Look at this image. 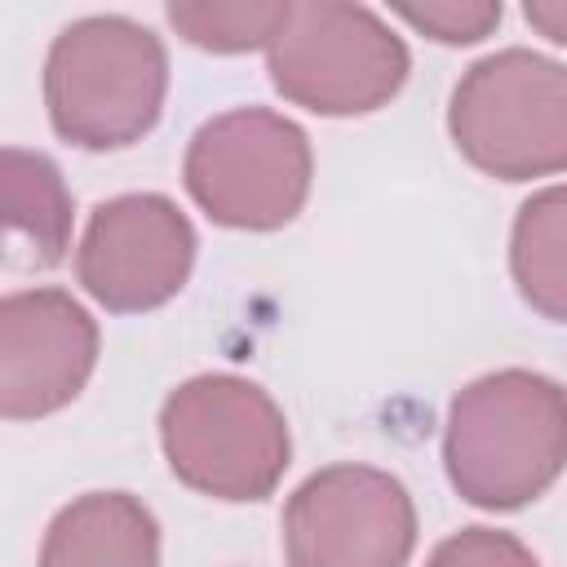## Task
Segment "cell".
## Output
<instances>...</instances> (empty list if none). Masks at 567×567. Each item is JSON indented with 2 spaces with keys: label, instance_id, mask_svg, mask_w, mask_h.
Here are the masks:
<instances>
[{
  "label": "cell",
  "instance_id": "obj_4",
  "mask_svg": "<svg viewBox=\"0 0 567 567\" xmlns=\"http://www.w3.org/2000/svg\"><path fill=\"white\" fill-rule=\"evenodd\" d=\"M186 186L221 226L270 230L297 217L310 186L306 133L270 111L204 124L186 155Z\"/></svg>",
  "mask_w": 567,
  "mask_h": 567
},
{
  "label": "cell",
  "instance_id": "obj_8",
  "mask_svg": "<svg viewBox=\"0 0 567 567\" xmlns=\"http://www.w3.org/2000/svg\"><path fill=\"white\" fill-rule=\"evenodd\" d=\"M195 261V230L164 195L102 204L80 244V284L120 315L164 306Z\"/></svg>",
  "mask_w": 567,
  "mask_h": 567
},
{
  "label": "cell",
  "instance_id": "obj_6",
  "mask_svg": "<svg viewBox=\"0 0 567 567\" xmlns=\"http://www.w3.org/2000/svg\"><path fill=\"white\" fill-rule=\"evenodd\" d=\"M416 514L399 478L368 465H332L306 478L284 514L288 567H403Z\"/></svg>",
  "mask_w": 567,
  "mask_h": 567
},
{
  "label": "cell",
  "instance_id": "obj_12",
  "mask_svg": "<svg viewBox=\"0 0 567 567\" xmlns=\"http://www.w3.org/2000/svg\"><path fill=\"white\" fill-rule=\"evenodd\" d=\"M514 275L532 306L549 319H563V195L545 190L540 199L523 204L514 230Z\"/></svg>",
  "mask_w": 567,
  "mask_h": 567
},
{
  "label": "cell",
  "instance_id": "obj_7",
  "mask_svg": "<svg viewBox=\"0 0 567 567\" xmlns=\"http://www.w3.org/2000/svg\"><path fill=\"white\" fill-rule=\"evenodd\" d=\"M337 22L328 31V9H284L266 40L270 75L279 93L319 115H359L403 84L408 53L359 9H337Z\"/></svg>",
  "mask_w": 567,
  "mask_h": 567
},
{
  "label": "cell",
  "instance_id": "obj_9",
  "mask_svg": "<svg viewBox=\"0 0 567 567\" xmlns=\"http://www.w3.org/2000/svg\"><path fill=\"white\" fill-rule=\"evenodd\" d=\"M97 359V328L58 288L0 301V416L27 421L66 408Z\"/></svg>",
  "mask_w": 567,
  "mask_h": 567
},
{
  "label": "cell",
  "instance_id": "obj_3",
  "mask_svg": "<svg viewBox=\"0 0 567 567\" xmlns=\"http://www.w3.org/2000/svg\"><path fill=\"white\" fill-rule=\"evenodd\" d=\"M164 97V53L151 31L120 18L71 27L49 58L53 128L89 151L137 142Z\"/></svg>",
  "mask_w": 567,
  "mask_h": 567
},
{
  "label": "cell",
  "instance_id": "obj_13",
  "mask_svg": "<svg viewBox=\"0 0 567 567\" xmlns=\"http://www.w3.org/2000/svg\"><path fill=\"white\" fill-rule=\"evenodd\" d=\"M430 567H536V558L505 532L470 527L452 540H443L430 558Z\"/></svg>",
  "mask_w": 567,
  "mask_h": 567
},
{
  "label": "cell",
  "instance_id": "obj_11",
  "mask_svg": "<svg viewBox=\"0 0 567 567\" xmlns=\"http://www.w3.org/2000/svg\"><path fill=\"white\" fill-rule=\"evenodd\" d=\"M40 567H159V527L128 492H89L53 518Z\"/></svg>",
  "mask_w": 567,
  "mask_h": 567
},
{
  "label": "cell",
  "instance_id": "obj_10",
  "mask_svg": "<svg viewBox=\"0 0 567 567\" xmlns=\"http://www.w3.org/2000/svg\"><path fill=\"white\" fill-rule=\"evenodd\" d=\"M71 244V195L53 159L0 151V266L53 270Z\"/></svg>",
  "mask_w": 567,
  "mask_h": 567
},
{
  "label": "cell",
  "instance_id": "obj_2",
  "mask_svg": "<svg viewBox=\"0 0 567 567\" xmlns=\"http://www.w3.org/2000/svg\"><path fill=\"white\" fill-rule=\"evenodd\" d=\"M159 439L173 474L221 501H261L288 465L279 408L239 377H195L173 390Z\"/></svg>",
  "mask_w": 567,
  "mask_h": 567
},
{
  "label": "cell",
  "instance_id": "obj_1",
  "mask_svg": "<svg viewBox=\"0 0 567 567\" xmlns=\"http://www.w3.org/2000/svg\"><path fill=\"white\" fill-rule=\"evenodd\" d=\"M456 492L483 509L536 501L563 465V394L532 372H496L456 394L443 439Z\"/></svg>",
  "mask_w": 567,
  "mask_h": 567
},
{
  "label": "cell",
  "instance_id": "obj_5",
  "mask_svg": "<svg viewBox=\"0 0 567 567\" xmlns=\"http://www.w3.org/2000/svg\"><path fill=\"white\" fill-rule=\"evenodd\" d=\"M452 137L505 182L563 168V75L532 53H501L470 71L452 97Z\"/></svg>",
  "mask_w": 567,
  "mask_h": 567
}]
</instances>
